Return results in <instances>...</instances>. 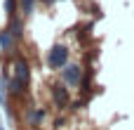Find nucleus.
I'll return each mask as SVG.
<instances>
[{"label":"nucleus","mask_w":134,"mask_h":130,"mask_svg":"<svg viewBox=\"0 0 134 130\" xmlns=\"http://www.w3.org/2000/svg\"><path fill=\"white\" fill-rule=\"evenodd\" d=\"M64 78H66L68 83H73V85L80 83V69H78V66H68V69L64 71Z\"/></svg>","instance_id":"7ed1b4c3"},{"label":"nucleus","mask_w":134,"mask_h":130,"mask_svg":"<svg viewBox=\"0 0 134 130\" xmlns=\"http://www.w3.org/2000/svg\"><path fill=\"white\" fill-rule=\"evenodd\" d=\"M54 99H57L59 104H66V102H68V92H66L61 85H54Z\"/></svg>","instance_id":"20e7f679"},{"label":"nucleus","mask_w":134,"mask_h":130,"mask_svg":"<svg viewBox=\"0 0 134 130\" xmlns=\"http://www.w3.org/2000/svg\"><path fill=\"white\" fill-rule=\"evenodd\" d=\"M66 59H68V50H66L64 45H57V47H52V50H49L47 62H49V66H52V69H61V66L66 64Z\"/></svg>","instance_id":"f257e3e1"},{"label":"nucleus","mask_w":134,"mask_h":130,"mask_svg":"<svg viewBox=\"0 0 134 130\" xmlns=\"http://www.w3.org/2000/svg\"><path fill=\"white\" fill-rule=\"evenodd\" d=\"M14 73H16V78H19L24 85L28 83V64H26V62H16V64H14Z\"/></svg>","instance_id":"f03ea898"},{"label":"nucleus","mask_w":134,"mask_h":130,"mask_svg":"<svg viewBox=\"0 0 134 130\" xmlns=\"http://www.w3.org/2000/svg\"><path fill=\"white\" fill-rule=\"evenodd\" d=\"M0 43H2L5 47H9V36H7V33H0Z\"/></svg>","instance_id":"423d86ee"},{"label":"nucleus","mask_w":134,"mask_h":130,"mask_svg":"<svg viewBox=\"0 0 134 130\" xmlns=\"http://www.w3.org/2000/svg\"><path fill=\"white\" fill-rule=\"evenodd\" d=\"M21 7H24L26 14H31L33 12V0H21Z\"/></svg>","instance_id":"39448f33"}]
</instances>
